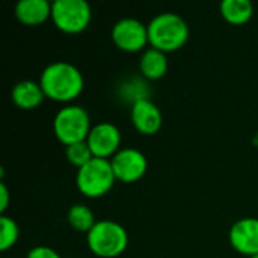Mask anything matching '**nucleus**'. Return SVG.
Segmentation results:
<instances>
[{"mask_svg": "<svg viewBox=\"0 0 258 258\" xmlns=\"http://www.w3.org/2000/svg\"><path fill=\"white\" fill-rule=\"evenodd\" d=\"M39 83L45 97L54 101H71L83 91L85 79L77 67L57 60L44 68Z\"/></svg>", "mask_w": 258, "mask_h": 258, "instance_id": "nucleus-1", "label": "nucleus"}, {"mask_svg": "<svg viewBox=\"0 0 258 258\" xmlns=\"http://www.w3.org/2000/svg\"><path fill=\"white\" fill-rule=\"evenodd\" d=\"M147 26L150 44L165 53L181 48L189 38L187 23L175 12H162Z\"/></svg>", "mask_w": 258, "mask_h": 258, "instance_id": "nucleus-2", "label": "nucleus"}, {"mask_svg": "<svg viewBox=\"0 0 258 258\" xmlns=\"http://www.w3.org/2000/svg\"><path fill=\"white\" fill-rule=\"evenodd\" d=\"M128 245V234L125 228L115 221H97L88 233L89 249L103 258L121 255Z\"/></svg>", "mask_w": 258, "mask_h": 258, "instance_id": "nucleus-3", "label": "nucleus"}, {"mask_svg": "<svg viewBox=\"0 0 258 258\" xmlns=\"http://www.w3.org/2000/svg\"><path fill=\"white\" fill-rule=\"evenodd\" d=\"M116 177L110 160L101 157H94L86 165L79 168L76 177L79 190L91 198H97L107 194L112 189Z\"/></svg>", "mask_w": 258, "mask_h": 258, "instance_id": "nucleus-4", "label": "nucleus"}, {"mask_svg": "<svg viewBox=\"0 0 258 258\" xmlns=\"http://www.w3.org/2000/svg\"><path fill=\"white\" fill-rule=\"evenodd\" d=\"M53 130L56 138L67 147L83 142L88 139L91 132L89 115L82 106H65L56 113Z\"/></svg>", "mask_w": 258, "mask_h": 258, "instance_id": "nucleus-5", "label": "nucleus"}, {"mask_svg": "<svg viewBox=\"0 0 258 258\" xmlns=\"http://www.w3.org/2000/svg\"><path fill=\"white\" fill-rule=\"evenodd\" d=\"M91 15V6L86 0H54L51 3V18L56 27L67 33L85 30Z\"/></svg>", "mask_w": 258, "mask_h": 258, "instance_id": "nucleus-6", "label": "nucleus"}, {"mask_svg": "<svg viewBox=\"0 0 258 258\" xmlns=\"http://www.w3.org/2000/svg\"><path fill=\"white\" fill-rule=\"evenodd\" d=\"M112 39L124 51H139L150 42L148 26L132 17L121 18L112 27Z\"/></svg>", "mask_w": 258, "mask_h": 258, "instance_id": "nucleus-7", "label": "nucleus"}, {"mask_svg": "<svg viewBox=\"0 0 258 258\" xmlns=\"http://www.w3.org/2000/svg\"><path fill=\"white\" fill-rule=\"evenodd\" d=\"M115 177L124 183H133L147 172L148 162L144 153L136 148H122L110 159Z\"/></svg>", "mask_w": 258, "mask_h": 258, "instance_id": "nucleus-8", "label": "nucleus"}, {"mask_svg": "<svg viewBox=\"0 0 258 258\" xmlns=\"http://www.w3.org/2000/svg\"><path fill=\"white\" fill-rule=\"evenodd\" d=\"M94 157L109 159L113 157L121 145V132L112 122H100L91 128L86 139Z\"/></svg>", "mask_w": 258, "mask_h": 258, "instance_id": "nucleus-9", "label": "nucleus"}, {"mask_svg": "<svg viewBox=\"0 0 258 258\" xmlns=\"http://www.w3.org/2000/svg\"><path fill=\"white\" fill-rule=\"evenodd\" d=\"M230 243L236 251L245 255L258 254V219L243 218L237 221L230 230Z\"/></svg>", "mask_w": 258, "mask_h": 258, "instance_id": "nucleus-10", "label": "nucleus"}, {"mask_svg": "<svg viewBox=\"0 0 258 258\" xmlns=\"http://www.w3.org/2000/svg\"><path fill=\"white\" fill-rule=\"evenodd\" d=\"M132 121L138 132L144 135H156L163 122L160 109L150 100L144 98L132 106Z\"/></svg>", "mask_w": 258, "mask_h": 258, "instance_id": "nucleus-11", "label": "nucleus"}, {"mask_svg": "<svg viewBox=\"0 0 258 258\" xmlns=\"http://www.w3.org/2000/svg\"><path fill=\"white\" fill-rule=\"evenodd\" d=\"M17 18L27 26H36L51 17V3L48 0H20L15 5Z\"/></svg>", "mask_w": 258, "mask_h": 258, "instance_id": "nucleus-12", "label": "nucleus"}, {"mask_svg": "<svg viewBox=\"0 0 258 258\" xmlns=\"http://www.w3.org/2000/svg\"><path fill=\"white\" fill-rule=\"evenodd\" d=\"M12 101L21 107V109H33L36 106H39L45 97L42 86L39 82H33V80H21L18 83H15V86L12 88L11 92Z\"/></svg>", "mask_w": 258, "mask_h": 258, "instance_id": "nucleus-13", "label": "nucleus"}, {"mask_svg": "<svg viewBox=\"0 0 258 258\" xmlns=\"http://www.w3.org/2000/svg\"><path fill=\"white\" fill-rule=\"evenodd\" d=\"M141 73L150 79L157 80L162 79L168 71V57L165 51H160L154 47L147 48L141 57Z\"/></svg>", "mask_w": 258, "mask_h": 258, "instance_id": "nucleus-14", "label": "nucleus"}, {"mask_svg": "<svg viewBox=\"0 0 258 258\" xmlns=\"http://www.w3.org/2000/svg\"><path fill=\"white\" fill-rule=\"evenodd\" d=\"M221 12L231 24H245L254 14V6L249 0H222Z\"/></svg>", "mask_w": 258, "mask_h": 258, "instance_id": "nucleus-15", "label": "nucleus"}, {"mask_svg": "<svg viewBox=\"0 0 258 258\" xmlns=\"http://www.w3.org/2000/svg\"><path fill=\"white\" fill-rule=\"evenodd\" d=\"M68 222L74 230L80 233H86V234L97 224L92 210L85 204H76L68 210Z\"/></svg>", "mask_w": 258, "mask_h": 258, "instance_id": "nucleus-16", "label": "nucleus"}, {"mask_svg": "<svg viewBox=\"0 0 258 258\" xmlns=\"http://www.w3.org/2000/svg\"><path fill=\"white\" fill-rule=\"evenodd\" d=\"M18 225L15 221L6 215L0 216V249L6 251L14 246L18 240Z\"/></svg>", "mask_w": 258, "mask_h": 258, "instance_id": "nucleus-17", "label": "nucleus"}, {"mask_svg": "<svg viewBox=\"0 0 258 258\" xmlns=\"http://www.w3.org/2000/svg\"><path fill=\"white\" fill-rule=\"evenodd\" d=\"M67 157L73 165H76L77 168H82L83 165H86L89 160L94 159V154H92L88 142L83 141V142L68 145L67 147Z\"/></svg>", "mask_w": 258, "mask_h": 258, "instance_id": "nucleus-18", "label": "nucleus"}, {"mask_svg": "<svg viewBox=\"0 0 258 258\" xmlns=\"http://www.w3.org/2000/svg\"><path fill=\"white\" fill-rule=\"evenodd\" d=\"M27 258H62L54 249L48 246H36L29 251Z\"/></svg>", "mask_w": 258, "mask_h": 258, "instance_id": "nucleus-19", "label": "nucleus"}, {"mask_svg": "<svg viewBox=\"0 0 258 258\" xmlns=\"http://www.w3.org/2000/svg\"><path fill=\"white\" fill-rule=\"evenodd\" d=\"M9 204V190L5 184V181L0 183V212L3 213Z\"/></svg>", "mask_w": 258, "mask_h": 258, "instance_id": "nucleus-20", "label": "nucleus"}, {"mask_svg": "<svg viewBox=\"0 0 258 258\" xmlns=\"http://www.w3.org/2000/svg\"><path fill=\"white\" fill-rule=\"evenodd\" d=\"M249 258H258V254L257 255H252V257H249Z\"/></svg>", "mask_w": 258, "mask_h": 258, "instance_id": "nucleus-21", "label": "nucleus"}]
</instances>
